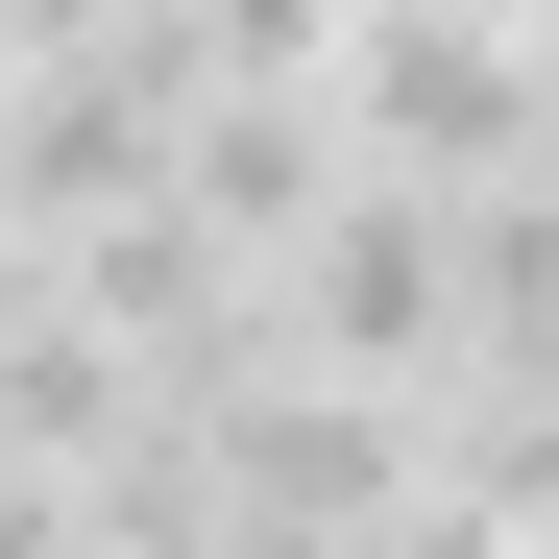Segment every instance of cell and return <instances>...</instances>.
Listing matches in <instances>:
<instances>
[{
    "instance_id": "6",
    "label": "cell",
    "mask_w": 559,
    "mask_h": 559,
    "mask_svg": "<svg viewBox=\"0 0 559 559\" xmlns=\"http://www.w3.org/2000/svg\"><path fill=\"white\" fill-rule=\"evenodd\" d=\"M98 438H146V365L98 341V317H0V462H49V487H73V462H98Z\"/></svg>"
},
{
    "instance_id": "7",
    "label": "cell",
    "mask_w": 559,
    "mask_h": 559,
    "mask_svg": "<svg viewBox=\"0 0 559 559\" xmlns=\"http://www.w3.org/2000/svg\"><path fill=\"white\" fill-rule=\"evenodd\" d=\"M122 25V0H0V73H25V49H98Z\"/></svg>"
},
{
    "instance_id": "2",
    "label": "cell",
    "mask_w": 559,
    "mask_h": 559,
    "mask_svg": "<svg viewBox=\"0 0 559 559\" xmlns=\"http://www.w3.org/2000/svg\"><path fill=\"white\" fill-rule=\"evenodd\" d=\"M170 122H195L170 0H122L98 49H25V73H0V219H25V243H73V219L170 195Z\"/></svg>"
},
{
    "instance_id": "4",
    "label": "cell",
    "mask_w": 559,
    "mask_h": 559,
    "mask_svg": "<svg viewBox=\"0 0 559 559\" xmlns=\"http://www.w3.org/2000/svg\"><path fill=\"white\" fill-rule=\"evenodd\" d=\"M267 341H293L317 390H390V414H414L438 365H462V267H438V195L341 170V195H317V243L267 267Z\"/></svg>"
},
{
    "instance_id": "3",
    "label": "cell",
    "mask_w": 559,
    "mask_h": 559,
    "mask_svg": "<svg viewBox=\"0 0 559 559\" xmlns=\"http://www.w3.org/2000/svg\"><path fill=\"white\" fill-rule=\"evenodd\" d=\"M170 438H195V487H219V559H365V511L414 487V414L317 390V365H267V390L170 414Z\"/></svg>"
},
{
    "instance_id": "5",
    "label": "cell",
    "mask_w": 559,
    "mask_h": 559,
    "mask_svg": "<svg viewBox=\"0 0 559 559\" xmlns=\"http://www.w3.org/2000/svg\"><path fill=\"white\" fill-rule=\"evenodd\" d=\"M317 195H341V122L317 98H195V122H170V219H195L219 267H293Z\"/></svg>"
},
{
    "instance_id": "9",
    "label": "cell",
    "mask_w": 559,
    "mask_h": 559,
    "mask_svg": "<svg viewBox=\"0 0 559 559\" xmlns=\"http://www.w3.org/2000/svg\"><path fill=\"white\" fill-rule=\"evenodd\" d=\"M535 170H559V25H535Z\"/></svg>"
},
{
    "instance_id": "8",
    "label": "cell",
    "mask_w": 559,
    "mask_h": 559,
    "mask_svg": "<svg viewBox=\"0 0 559 559\" xmlns=\"http://www.w3.org/2000/svg\"><path fill=\"white\" fill-rule=\"evenodd\" d=\"M0 559H73V511H49V462H0Z\"/></svg>"
},
{
    "instance_id": "1",
    "label": "cell",
    "mask_w": 559,
    "mask_h": 559,
    "mask_svg": "<svg viewBox=\"0 0 559 559\" xmlns=\"http://www.w3.org/2000/svg\"><path fill=\"white\" fill-rule=\"evenodd\" d=\"M317 122H341V170H390V195H487V170H535V49L462 25V0H341Z\"/></svg>"
}]
</instances>
